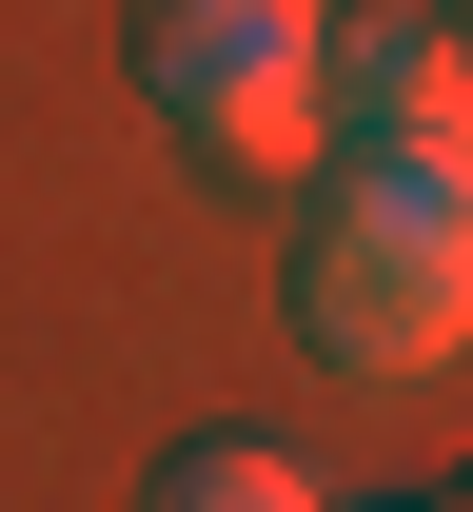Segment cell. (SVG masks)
I'll list each match as a JSON object with an SVG mask.
<instances>
[{
  "label": "cell",
  "instance_id": "4",
  "mask_svg": "<svg viewBox=\"0 0 473 512\" xmlns=\"http://www.w3.org/2000/svg\"><path fill=\"white\" fill-rule=\"evenodd\" d=\"M138 512H316V473L276 434H178L158 473H138Z\"/></svg>",
  "mask_w": 473,
  "mask_h": 512
},
{
  "label": "cell",
  "instance_id": "5",
  "mask_svg": "<svg viewBox=\"0 0 473 512\" xmlns=\"http://www.w3.org/2000/svg\"><path fill=\"white\" fill-rule=\"evenodd\" d=\"M395 512H473V493H395Z\"/></svg>",
  "mask_w": 473,
  "mask_h": 512
},
{
  "label": "cell",
  "instance_id": "3",
  "mask_svg": "<svg viewBox=\"0 0 473 512\" xmlns=\"http://www.w3.org/2000/svg\"><path fill=\"white\" fill-rule=\"evenodd\" d=\"M336 158H395V178H473V0H375L336 20Z\"/></svg>",
  "mask_w": 473,
  "mask_h": 512
},
{
  "label": "cell",
  "instance_id": "2",
  "mask_svg": "<svg viewBox=\"0 0 473 512\" xmlns=\"http://www.w3.org/2000/svg\"><path fill=\"white\" fill-rule=\"evenodd\" d=\"M138 99H158V138L178 158H217V178H316L336 158V20L316 0H138L119 20Z\"/></svg>",
  "mask_w": 473,
  "mask_h": 512
},
{
  "label": "cell",
  "instance_id": "1",
  "mask_svg": "<svg viewBox=\"0 0 473 512\" xmlns=\"http://www.w3.org/2000/svg\"><path fill=\"white\" fill-rule=\"evenodd\" d=\"M296 335L336 375H454L473 355V178H395V158H336L316 237H296Z\"/></svg>",
  "mask_w": 473,
  "mask_h": 512
}]
</instances>
